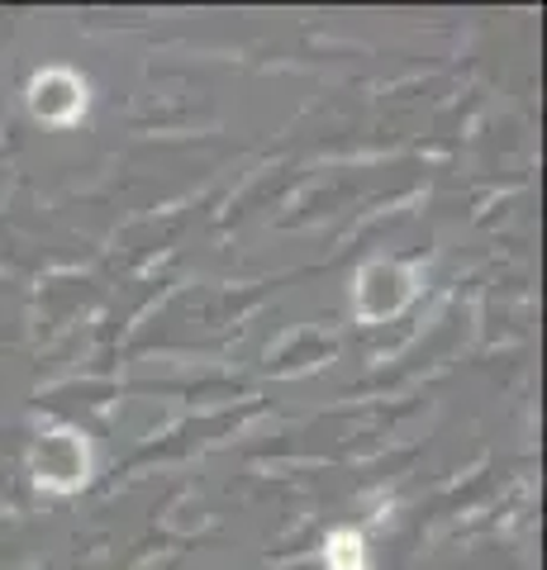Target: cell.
Here are the masks:
<instances>
[{"instance_id": "obj_1", "label": "cell", "mask_w": 547, "mask_h": 570, "mask_svg": "<svg viewBox=\"0 0 547 570\" xmlns=\"http://www.w3.org/2000/svg\"><path fill=\"white\" fill-rule=\"evenodd\" d=\"M29 110L43 124H72L86 110V81L67 67H48L29 81Z\"/></svg>"}, {"instance_id": "obj_2", "label": "cell", "mask_w": 547, "mask_h": 570, "mask_svg": "<svg viewBox=\"0 0 547 570\" xmlns=\"http://www.w3.org/2000/svg\"><path fill=\"white\" fill-rule=\"evenodd\" d=\"M329 570H367V547H362V532H333L329 551H324Z\"/></svg>"}]
</instances>
